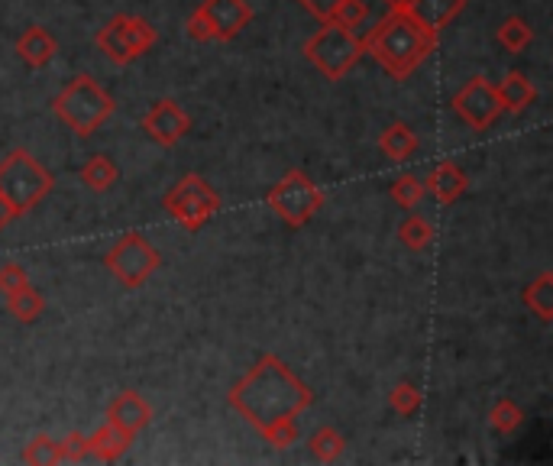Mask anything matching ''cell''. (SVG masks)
<instances>
[{
	"instance_id": "cb8c5ba5",
	"label": "cell",
	"mask_w": 553,
	"mask_h": 466,
	"mask_svg": "<svg viewBox=\"0 0 553 466\" xmlns=\"http://www.w3.org/2000/svg\"><path fill=\"white\" fill-rule=\"evenodd\" d=\"M308 447H311V457H314V460L334 463V460H340L343 450H347V437H343L337 428H317V431L311 434Z\"/></svg>"
},
{
	"instance_id": "7c38bea8",
	"label": "cell",
	"mask_w": 553,
	"mask_h": 466,
	"mask_svg": "<svg viewBox=\"0 0 553 466\" xmlns=\"http://www.w3.org/2000/svg\"><path fill=\"white\" fill-rule=\"evenodd\" d=\"M107 421L117 424L123 434L136 441V437H140L152 424V405L143 399L140 392L123 389L120 395H114V402L107 405Z\"/></svg>"
},
{
	"instance_id": "7a4b0ae2",
	"label": "cell",
	"mask_w": 553,
	"mask_h": 466,
	"mask_svg": "<svg viewBox=\"0 0 553 466\" xmlns=\"http://www.w3.org/2000/svg\"><path fill=\"white\" fill-rule=\"evenodd\" d=\"M437 43L440 33L427 30L411 13L392 4L385 7V17L363 36V56L376 59L385 75L405 81L434 56Z\"/></svg>"
},
{
	"instance_id": "6da1fadb",
	"label": "cell",
	"mask_w": 553,
	"mask_h": 466,
	"mask_svg": "<svg viewBox=\"0 0 553 466\" xmlns=\"http://www.w3.org/2000/svg\"><path fill=\"white\" fill-rule=\"evenodd\" d=\"M227 405L250 421L259 434H266L272 424L292 421L301 411H308L314 405V392L308 382L295 376V369L282 356L266 353L240 382H233Z\"/></svg>"
},
{
	"instance_id": "8fae6325",
	"label": "cell",
	"mask_w": 553,
	"mask_h": 466,
	"mask_svg": "<svg viewBox=\"0 0 553 466\" xmlns=\"http://www.w3.org/2000/svg\"><path fill=\"white\" fill-rule=\"evenodd\" d=\"M198 10L207 17V23H211V33L217 43H233V39L253 23L250 0H204Z\"/></svg>"
},
{
	"instance_id": "d6a6232c",
	"label": "cell",
	"mask_w": 553,
	"mask_h": 466,
	"mask_svg": "<svg viewBox=\"0 0 553 466\" xmlns=\"http://www.w3.org/2000/svg\"><path fill=\"white\" fill-rule=\"evenodd\" d=\"M30 282V276H26V269L20 263H4L0 266V295H10L23 289V285Z\"/></svg>"
},
{
	"instance_id": "8d00e7d4",
	"label": "cell",
	"mask_w": 553,
	"mask_h": 466,
	"mask_svg": "<svg viewBox=\"0 0 553 466\" xmlns=\"http://www.w3.org/2000/svg\"><path fill=\"white\" fill-rule=\"evenodd\" d=\"M389 4H398V0H389Z\"/></svg>"
},
{
	"instance_id": "603a6c76",
	"label": "cell",
	"mask_w": 553,
	"mask_h": 466,
	"mask_svg": "<svg viewBox=\"0 0 553 466\" xmlns=\"http://www.w3.org/2000/svg\"><path fill=\"white\" fill-rule=\"evenodd\" d=\"M123 39H127V49H130V56H133V62H136L140 56H146V52H149L152 46H156L159 33L152 30L149 20H143V17H130V13H127V20H123Z\"/></svg>"
},
{
	"instance_id": "f546056e",
	"label": "cell",
	"mask_w": 553,
	"mask_h": 466,
	"mask_svg": "<svg viewBox=\"0 0 553 466\" xmlns=\"http://www.w3.org/2000/svg\"><path fill=\"white\" fill-rule=\"evenodd\" d=\"M424 405V392L411 382H398V386L389 392V408L398 411V415H414Z\"/></svg>"
},
{
	"instance_id": "3957f363",
	"label": "cell",
	"mask_w": 553,
	"mask_h": 466,
	"mask_svg": "<svg viewBox=\"0 0 553 466\" xmlns=\"http://www.w3.org/2000/svg\"><path fill=\"white\" fill-rule=\"evenodd\" d=\"M114 107H117L114 98H110L91 75L72 78L52 101L55 117H59L75 136H81V140L98 133L104 123L114 117Z\"/></svg>"
},
{
	"instance_id": "1f68e13d",
	"label": "cell",
	"mask_w": 553,
	"mask_h": 466,
	"mask_svg": "<svg viewBox=\"0 0 553 466\" xmlns=\"http://www.w3.org/2000/svg\"><path fill=\"white\" fill-rule=\"evenodd\" d=\"M59 450H62V463H81L85 457H91V450H88V434H81V431L65 434L62 441H59Z\"/></svg>"
},
{
	"instance_id": "d6986e66",
	"label": "cell",
	"mask_w": 553,
	"mask_h": 466,
	"mask_svg": "<svg viewBox=\"0 0 553 466\" xmlns=\"http://www.w3.org/2000/svg\"><path fill=\"white\" fill-rule=\"evenodd\" d=\"M379 149L385 159L405 162L408 156H414V149H418V133H414L408 123H392V127L379 136Z\"/></svg>"
},
{
	"instance_id": "836d02e7",
	"label": "cell",
	"mask_w": 553,
	"mask_h": 466,
	"mask_svg": "<svg viewBox=\"0 0 553 466\" xmlns=\"http://www.w3.org/2000/svg\"><path fill=\"white\" fill-rule=\"evenodd\" d=\"M185 36L195 39V43H211L214 33H211V23H207V17L201 10H195L191 17L185 20Z\"/></svg>"
},
{
	"instance_id": "7402d4cb",
	"label": "cell",
	"mask_w": 553,
	"mask_h": 466,
	"mask_svg": "<svg viewBox=\"0 0 553 466\" xmlns=\"http://www.w3.org/2000/svg\"><path fill=\"white\" fill-rule=\"evenodd\" d=\"M7 308H10V314H13V318H17L20 324H33V321L43 318V311H46V298L39 295L30 282H26L23 289H17V292H10V295H7Z\"/></svg>"
},
{
	"instance_id": "e575fe53",
	"label": "cell",
	"mask_w": 553,
	"mask_h": 466,
	"mask_svg": "<svg viewBox=\"0 0 553 466\" xmlns=\"http://www.w3.org/2000/svg\"><path fill=\"white\" fill-rule=\"evenodd\" d=\"M298 4L308 10V13H314L317 20H327L330 17V10H334V4L337 0H298Z\"/></svg>"
},
{
	"instance_id": "30bf717a",
	"label": "cell",
	"mask_w": 553,
	"mask_h": 466,
	"mask_svg": "<svg viewBox=\"0 0 553 466\" xmlns=\"http://www.w3.org/2000/svg\"><path fill=\"white\" fill-rule=\"evenodd\" d=\"M143 133L149 136L152 143H159V146H175V143H182L185 140V133L191 130V117L185 114V107L172 101V98H165V101H156L149 107V114L143 117Z\"/></svg>"
},
{
	"instance_id": "4dcf8cb0",
	"label": "cell",
	"mask_w": 553,
	"mask_h": 466,
	"mask_svg": "<svg viewBox=\"0 0 553 466\" xmlns=\"http://www.w3.org/2000/svg\"><path fill=\"white\" fill-rule=\"evenodd\" d=\"M266 441L275 447V450H288V447H295L298 444V437H301V428H298V418L292 421H279V424H272V428L262 434Z\"/></svg>"
},
{
	"instance_id": "277c9868",
	"label": "cell",
	"mask_w": 553,
	"mask_h": 466,
	"mask_svg": "<svg viewBox=\"0 0 553 466\" xmlns=\"http://www.w3.org/2000/svg\"><path fill=\"white\" fill-rule=\"evenodd\" d=\"M55 188L52 172L39 162L30 149H10L0 159V201L13 211V217L30 214L49 191Z\"/></svg>"
},
{
	"instance_id": "ac0fdd59",
	"label": "cell",
	"mask_w": 553,
	"mask_h": 466,
	"mask_svg": "<svg viewBox=\"0 0 553 466\" xmlns=\"http://www.w3.org/2000/svg\"><path fill=\"white\" fill-rule=\"evenodd\" d=\"M78 178H81V185H88L91 191H98V195H104V191H110V188L117 185L120 169H117V162L110 159V156L98 153V156H91V159L85 162V166H81Z\"/></svg>"
},
{
	"instance_id": "e0dca14e",
	"label": "cell",
	"mask_w": 553,
	"mask_h": 466,
	"mask_svg": "<svg viewBox=\"0 0 553 466\" xmlns=\"http://www.w3.org/2000/svg\"><path fill=\"white\" fill-rule=\"evenodd\" d=\"M130 444H133V437H127L117 424H110V421H104L101 428L88 437L91 457H98L101 463H117L130 450Z\"/></svg>"
},
{
	"instance_id": "f1b7e54d",
	"label": "cell",
	"mask_w": 553,
	"mask_h": 466,
	"mask_svg": "<svg viewBox=\"0 0 553 466\" xmlns=\"http://www.w3.org/2000/svg\"><path fill=\"white\" fill-rule=\"evenodd\" d=\"M489 424L499 434H515L521 424H524V411H521V405L518 402H511V399H499L492 405V411H489Z\"/></svg>"
},
{
	"instance_id": "d590c367",
	"label": "cell",
	"mask_w": 553,
	"mask_h": 466,
	"mask_svg": "<svg viewBox=\"0 0 553 466\" xmlns=\"http://www.w3.org/2000/svg\"><path fill=\"white\" fill-rule=\"evenodd\" d=\"M10 221H13V211L7 208V204H4V201H0V230H4V227H7Z\"/></svg>"
},
{
	"instance_id": "ffe728a7",
	"label": "cell",
	"mask_w": 553,
	"mask_h": 466,
	"mask_svg": "<svg viewBox=\"0 0 553 466\" xmlns=\"http://www.w3.org/2000/svg\"><path fill=\"white\" fill-rule=\"evenodd\" d=\"M123 20H127V13H117L104 30H98V49L120 68L133 62L130 49H127V39H123Z\"/></svg>"
},
{
	"instance_id": "9a60e30c",
	"label": "cell",
	"mask_w": 553,
	"mask_h": 466,
	"mask_svg": "<svg viewBox=\"0 0 553 466\" xmlns=\"http://www.w3.org/2000/svg\"><path fill=\"white\" fill-rule=\"evenodd\" d=\"M55 52H59V43H55V36L46 30V26H26L17 39V56L30 65V68H46Z\"/></svg>"
},
{
	"instance_id": "83f0119b",
	"label": "cell",
	"mask_w": 553,
	"mask_h": 466,
	"mask_svg": "<svg viewBox=\"0 0 553 466\" xmlns=\"http://www.w3.org/2000/svg\"><path fill=\"white\" fill-rule=\"evenodd\" d=\"M389 195H392V201L398 204V208L414 211V208L421 204V198H424V182H421L418 175L405 172V175H398L395 182H392Z\"/></svg>"
},
{
	"instance_id": "d4e9b609",
	"label": "cell",
	"mask_w": 553,
	"mask_h": 466,
	"mask_svg": "<svg viewBox=\"0 0 553 466\" xmlns=\"http://www.w3.org/2000/svg\"><path fill=\"white\" fill-rule=\"evenodd\" d=\"M398 237H402V243L411 253H424L427 246L434 243V227H431V221H424L421 214H408L402 227H398Z\"/></svg>"
},
{
	"instance_id": "9c48e42d",
	"label": "cell",
	"mask_w": 553,
	"mask_h": 466,
	"mask_svg": "<svg viewBox=\"0 0 553 466\" xmlns=\"http://www.w3.org/2000/svg\"><path fill=\"white\" fill-rule=\"evenodd\" d=\"M453 114L460 117L469 130H489L502 114L499 94H495V85L486 75H473L466 85L453 94Z\"/></svg>"
},
{
	"instance_id": "5b68a950",
	"label": "cell",
	"mask_w": 553,
	"mask_h": 466,
	"mask_svg": "<svg viewBox=\"0 0 553 466\" xmlns=\"http://www.w3.org/2000/svg\"><path fill=\"white\" fill-rule=\"evenodd\" d=\"M301 52L327 81H340V78H347V72H353L359 59H363V36L350 30V26L321 20V30L304 43Z\"/></svg>"
},
{
	"instance_id": "44dd1931",
	"label": "cell",
	"mask_w": 553,
	"mask_h": 466,
	"mask_svg": "<svg viewBox=\"0 0 553 466\" xmlns=\"http://www.w3.org/2000/svg\"><path fill=\"white\" fill-rule=\"evenodd\" d=\"M524 308L537 314L541 321H553V272H541L528 289L521 292Z\"/></svg>"
},
{
	"instance_id": "4fadbf2b",
	"label": "cell",
	"mask_w": 553,
	"mask_h": 466,
	"mask_svg": "<svg viewBox=\"0 0 553 466\" xmlns=\"http://www.w3.org/2000/svg\"><path fill=\"white\" fill-rule=\"evenodd\" d=\"M398 7H402L405 13H411L414 20H418L421 26H427V30H447V26L460 17L466 0H398Z\"/></svg>"
},
{
	"instance_id": "2e32d148",
	"label": "cell",
	"mask_w": 553,
	"mask_h": 466,
	"mask_svg": "<svg viewBox=\"0 0 553 466\" xmlns=\"http://www.w3.org/2000/svg\"><path fill=\"white\" fill-rule=\"evenodd\" d=\"M495 94H499L502 111H508V114H524L537 101L534 81H528L524 72H508L502 78V85H495Z\"/></svg>"
},
{
	"instance_id": "4316f807",
	"label": "cell",
	"mask_w": 553,
	"mask_h": 466,
	"mask_svg": "<svg viewBox=\"0 0 553 466\" xmlns=\"http://www.w3.org/2000/svg\"><path fill=\"white\" fill-rule=\"evenodd\" d=\"M499 43L508 52H524V49L534 43V26L524 20V17H508L499 26Z\"/></svg>"
},
{
	"instance_id": "5bb4252c",
	"label": "cell",
	"mask_w": 553,
	"mask_h": 466,
	"mask_svg": "<svg viewBox=\"0 0 553 466\" xmlns=\"http://www.w3.org/2000/svg\"><path fill=\"white\" fill-rule=\"evenodd\" d=\"M466 188H469V178L466 172L456 166V162H437V166L431 169V175L424 178V191L427 195H434L437 204H456L463 195H466Z\"/></svg>"
},
{
	"instance_id": "484cf974",
	"label": "cell",
	"mask_w": 553,
	"mask_h": 466,
	"mask_svg": "<svg viewBox=\"0 0 553 466\" xmlns=\"http://www.w3.org/2000/svg\"><path fill=\"white\" fill-rule=\"evenodd\" d=\"M20 460L30 463V466H55V463H62L59 441L49 437V434H36V437H30V444L23 447Z\"/></svg>"
},
{
	"instance_id": "ba28073f",
	"label": "cell",
	"mask_w": 553,
	"mask_h": 466,
	"mask_svg": "<svg viewBox=\"0 0 553 466\" xmlns=\"http://www.w3.org/2000/svg\"><path fill=\"white\" fill-rule=\"evenodd\" d=\"M104 266L123 289H140V285L152 279V272L162 266V256L143 233H123V237L107 250Z\"/></svg>"
},
{
	"instance_id": "52a82bcc",
	"label": "cell",
	"mask_w": 553,
	"mask_h": 466,
	"mask_svg": "<svg viewBox=\"0 0 553 466\" xmlns=\"http://www.w3.org/2000/svg\"><path fill=\"white\" fill-rule=\"evenodd\" d=\"M266 204L282 217L288 227H304L317 211L324 208V191H321V185H314L301 169H292L269 188Z\"/></svg>"
},
{
	"instance_id": "8992f818",
	"label": "cell",
	"mask_w": 553,
	"mask_h": 466,
	"mask_svg": "<svg viewBox=\"0 0 553 466\" xmlns=\"http://www.w3.org/2000/svg\"><path fill=\"white\" fill-rule=\"evenodd\" d=\"M162 211L169 214L178 227H185L188 233H198L220 211V195L204 175L191 172L178 185H172V191H165Z\"/></svg>"
}]
</instances>
